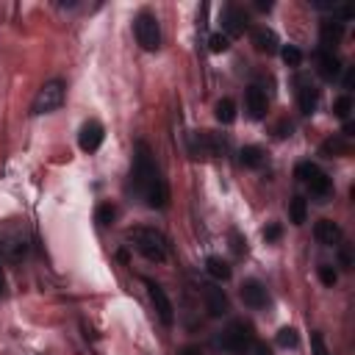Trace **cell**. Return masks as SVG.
<instances>
[{
    "mask_svg": "<svg viewBox=\"0 0 355 355\" xmlns=\"http://www.w3.org/2000/svg\"><path fill=\"white\" fill-rule=\"evenodd\" d=\"M338 261H341L344 269L352 266V255H349V247H347V244H338Z\"/></svg>",
    "mask_w": 355,
    "mask_h": 355,
    "instance_id": "1f68e13d",
    "label": "cell"
},
{
    "mask_svg": "<svg viewBox=\"0 0 355 355\" xmlns=\"http://www.w3.org/2000/svg\"><path fill=\"white\" fill-rule=\"evenodd\" d=\"M341 36H344V22H338V19H327V22H322V28H319V50H324V53H333V47L341 42Z\"/></svg>",
    "mask_w": 355,
    "mask_h": 355,
    "instance_id": "5bb4252c",
    "label": "cell"
},
{
    "mask_svg": "<svg viewBox=\"0 0 355 355\" xmlns=\"http://www.w3.org/2000/svg\"><path fill=\"white\" fill-rule=\"evenodd\" d=\"M263 239H266V241H277V239H280V225L272 222V225L263 230Z\"/></svg>",
    "mask_w": 355,
    "mask_h": 355,
    "instance_id": "d6a6232c",
    "label": "cell"
},
{
    "mask_svg": "<svg viewBox=\"0 0 355 355\" xmlns=\"http://www.w3.org/2000/svg\"><path fill=\"white\" fill-rule=\"evenodd\" d=\"M205 272H208L214 280H227V277H230V266H227V261H222L219 255H208V258H205Z\"/></svg>",
    "mask_w": 355,
    "mask_h": 355,
    "instance_id": "ffe728a7",
    "label": "cell"
},
{
    "mask_svg": "<svg viewBox=\"0 0 355 355\" xmlns=\"http://www.w3.org/2000/svg\"><path fill=\"white\" fill-rule=\"evenodd\" d=\"M319 150H322V155L333 158V155H347V153H349V144L344 141V136H330V139L322 141Z\"/></svg>",
    "mask_w": 355,
    "mask_h": 355,
    "instance_id": "44dd1931",
    "label": "cell"
},
{
    "mask_svg": "<svg viewBox=\"0 0 355 355\" xmlns=\"http://www.w3.org/2000/svg\"><path fill=\"white\" fill-rule=\"evenodd\" d=\"M128 239H130V244L136 247V252H141L147 261L161 263V261H166V255H169V241H166V236H164L161 230H155V227H133V230L128 233Z\"/></svg>",
    "mask_w": 355,
    "mask_h": 355,
    "instance_id": "7a4b0ae2",
    "label": "cell"
},
{
    "mask_svg": "<svg viewBox=\"0 0 355 355\" xmlns=\"http://www.w3.org/2000/svg\"><path fill=\"white\" fill-rule=\"evenodd\" d=\"M241 300H244V305H250V308H263V305L269 302V294H266V288H263L258 280H244V286H241Z\"/></svg>",
    "mask_w": 355,
    "mask_h": 355,
    "instance_id": "ac0fdd59",
    "label": "cell"
},
{
    "mask_svg": "<svg viewBox=\"0 0 355 355\" xmlns=\"http://www.w3.org/2000/svg\"><path fill=\"white\" fill-rule=\"evenodd\" d=\"M130 183L133 191L144 200L147 208H166L169 205V189L166 180L150 153V147L144 141H136V153H133V169H130Z\"/></svg>",
    "mask_w": 355,
    "mask_h": 355,
    "instance_id": "6da1fadb",
    "label": "cell"
},
{
    "mask_svg": "<svg viewBox=\"0 0 355 355\" xmlns=\"http://www.w3.org/2000/svg\"><path fill=\"white\" fill-rule=\"evenodd\" d=\"M233 241H236V244H233V250H236V252H244V247H241V244H247V241H241V239H239V233H233Z\"/></svg>",
    "mask_w": 355,
    "mask_h": 355,
    "instance_id": "d590c367",
    "label": "cell"
},
{
    "mask_svg": "<svg viewBox=\"0 0 355 355\" xmlns=\"http://www.w3.org/2000/svg\"><path fill=\"white\" fill-rule=\"evenodd\" d=\"M103 139H105V130H103V125H100L97 119L83 122L80 130H78V147H80L83 153H94V150H100Z\"/></svg>",
    "mask_w": 355,
    "mask_h": 355,
    "instance_id": "30bf717a",
    "label": "cell"
},
{
    "mask_svg": "<svg viewBox=\"0 0 355 355\" xmlns=\"http://www.w3.org/2000/svg\"><path fill=\"white\" fill-rule=\"evenodd\" d=\"M294 178L302 180V183L311 189V194H316V197H327L330 189H333L330 178H327L316 164H311V161H300V164L294 166Z\"/></svg>",
    "mask_w": 355,
    "mask_h": 355,
    "instance_id": "52a82bcc",
    "label": "cell"
},
{
    "mask_svg": "<svg viewBox=\"0 0 355 355\" xmlns=\"http://www.w3.org/2000/svg\"><path fill=\"white\" fill-rule=\"evenodd\" d=\"M222 28H225V36H241L247 31V14L239 8V6H225L222 8Z\"/></svg>",
    "mask_w": 355,
    "mask_h": 355,
    "instance_id": "8fae6325",
    "label": "cell"
},
{
    "mask_svg": "<svg viewBox=\"0 0 355 355\" xmlns=\"http://www.w3.org/2000/svg\"><path fill=\"white\" fill-rule=\"evenodd\" d=\"M319 280H322L324 286H330V288H333V286H336V280H338V275H336V269H333L330 263H322V266H319Z\"/></svg>",
    "mask_w": 355,
    "mask_h": 355,
    "instance_id": "f546056e",
    "label": "cell"
},
{
    "mask_svg": "<svg viewBox=\"0 0 355 355\" xmlns=\"http://www.w3.org/2000/svg\"><path fill=\"white\" fill-rule=\"evenodd\" d=\"M255 355H272V352H269L263 344H255Z\"/></svg>",
    "mask_w": 355,
    "mask_h": 355,
    "instance_id": "74e56055",
    "label": "cell"
},
{
    "mask_svg": "<svg viewBox=\"0 0 355 355\" xmlns=\"http://www.w3.org/2000/svg\"><path fill=\"white\" fill-rule=\"evenodd\" d=\"M216 119H219L222 125H230V122L236 119V103H233L230 97H222V100L216 103Z\"/></svg>",
    "mask_w": 355,
    "mask_h": 355,
    "instance_id": "7402d4cb",
    "label": "cell"
},
{
    "mask_svg": "<svg viewBox=\"0 0 355 355\" xmlns=\"http://www.w3.org/2000/svg\"><path fill=\"white\" fill-rule=\"evenodd\" d=\"M313 236H316V241H319V244L333 247V244H338V241H341V227H338L333 219H319V222L313 225Z\"/></svg>",
    "mask_w": 355,
    "mask_h": 355,
    "instance_id": "e0dca14e",
    "label": "cell"
},
{
    "mask_svg": "<svg viewBox=\"0 0 355 355\" xmlns=\"http://www.w3.org/2000/svg\"><path fill=\"white\" fill-rule=\"evenodd\" d=\"M280 55H283V61H286L288 67H300V64H302V50H300V47H294V44L280 47Z\"/></svg>",
    "mask_w": 355,
    "mask_h": 355,
    "instance_id": "484cf974",
    "label": "cell"
},
{
    "mask_svg": "<svg viewBox=\"0 0 355 355\" xmlns=\"http://www.w3.org/2000/svg\"><path fill=\"white\" fill-rule=\"evenodd\" d=\"M277 344H280V347H297V344H300L297 330H294V327H280V330H277Z\"/></svg>",
    "mask_w": 355,
    "mask_h": 355,
    "instance_id": "83f0119b",
    "label": "cell"
},
{
    "mask_svg": "<svg viewBox=\"0 0 355 355\" xmlns=\"http://www.w3.org/2000/svg\"><path fill=\"white\" fill-rule=\"evenodd\" d=\"M349 111H352V97H349V94H341V97L336 100V105H333V114H336L338 119H347Z\"/></svg>",
    "mask_w": 355,
    "mask_h": 355,
    "instance_id": "4316f807",
    "label": "cell"
},
{
    "mask_svg": "<svg viewBox=\"0 0 355 355\" xmlns=\"http://www.w3.org/2000/svg\"><path fill=\"white\" fill-rule=\"evenodd\" d=\"M133 33H136V42L141 44V50L155 53V50L161 47V25H158V19H155L153 11L141 8V11L136 14V19H133Z\"/></svg>",
    "mask_w": 355,
    "mask_h": 355,
    "instance_id": "3957f363",
    "label": "cell"
},
{
    "mask_svg": "<svg viewBox=\"0 0 355 355\" xmlns=\"http://www.w3.org/2000/svg\"><path fill=\"white\" fill-rule=\"evenodd\" d=\"M311 349H313V355H330L322 333H311Z\"/></svg>",
    "mask_w": 355,
    "mask_h": 355,
    "instance_id": "4dcf8cb0",
    "label": "cell"
},
{
    "mask_svg": "<svg viewBox=\"0 0 355 355\" xmlns=\"http://www.w3.org/2000/svg\"><path fill=\"white\" fill-rule=\"evenodd\" d=\"M0 252H3L8 261H19V258L28 252V233H25V225L8 222V225L0 230Z\"/></svg>",
    "mask_w": 355,
    "mask_h": 355,
    "instance_id": "8992f818",
    "label": "cell"
},
{
    "mask_svg": "<svg viewBox=\"0 0 355 355\" xmlns=\"http://www.w3.org/2000/svg\"><path fill=\"white\" fill-rule=\"evenodd\" d=\"M202 297H205V308H208V316L219 319V316H225V313L230 311V305H227V297H225V291H222L219 286H214V283L202 286Z\"/></svg>",
    "mask_w": 355,
    "mask_h": 355,
    "instance_id": "7c38bea8",
    "label": "cell"
},
{
    "mask_svg": "<svg viewBox=\"0 0 355 355\" xmlns=\"http://www.w3.org/2000/svg\"><path fill=\"white\" fill-rule=\"evenodd\" d=\"M94 219H97V225H111V222L116 219V208H114L111 202H103V205H97Z\"/></svg>",
    "mask_w": 355,
    "mask_h": 355,
    "instance_id": "d4e9b609",
    "label": "cell"
},
{
    "mask_svg": "<svg viewBox=\"0 0 355 355\" xmlns=\"http://www.w3.org/2000/svg\"><path fill=\"white\" fill-rule=\"evenodd\" d=\"M255 8L258 11H269L272 8V0H255Z\"/></svg>",
    "mask_w": 355,
    "mask_h": 355,
    "instance_id": "e575fe53",
    "label": "cell"
},
{
    "mask_svg": "<svg viewBox=\"0 0 355 355\" xmlns=\"http://www.w3.org/2000/svg\"><path fill=\"white\" fill-rule=\"evenodd\" d=\"M208 47H211V53H225V50L230 47V39H227L225 33H211Z\"/></svg>",
    "mask_w": 355,
    "mask_h": 355,
    "instance_id": "f1b7e54d",
    "label": "cell"
},
{
    "mask_svg": "<svg viewBox=\"0 0 355 355\" xmlns=\"http://www.w3.org/2000/svg\"><path fill=\"white\" fill-rule=\"evenodd\" d=\"M316 72H319L322 80H336V78L341 75V61H338L333 53L319 50V53H316Z\"/></svg>",
    "mask_w": 355,
    "mask_h": 355,
    "instance_id": "2e32d148",
    "label": "cell"
},
{
    "mask_svg": "<svg viewBox=\"0 0 355 355\" xmlns=\"http://www.w3.org/2000/svg\"><path fill=\"white\" fill-rule=\"evenodd\" d=\"M316 103H319V89H313L311 83H300L297 89V105L302 114H313L316 111Z\"/></svg>",
    "mask_w": 355,
    "mask_h": 355,
    "instance_id": "d6986e66",
    "label": "cell"
},
{
    "mask_svg": "<svg viewBox=\"0 0 355 355\" xmlns=\"http://www.w3.org/2000/svg\"><path fill=\"white\" fill-rule=\"evenodd\" d=\"M250 42H252V47L258 50V53H266V55H272V53H277L280 47V42H277V36H275V31L272 28H266V25H258V28H252L250 31Z\"/></svg>",
    "mask_w": 355,
    "mask_h": 355,
    "instance_id": "4fadbf2b",
    "label": "cell"
},
{
    "mask_svg": "<svg viewBox=\"0 0 355 355\" xmlns=\"http://www.w3.org/2000/svg\"><path fill=\"white\" fill-rule=\"evenodd\" d=\"M144 286H147V294H150V300H153V305H155L158 319H161L164 324H172V322H175V308H172V300L166 297L164 286L155 283V280H150V277H144Z\"/></svg>",
    "mask_w": 355,
    "mask_h": 355,
    "instance_id": "9c48e42d",
    "label": "cell"
},
{
    "mask_svg": "<svg viewBox=\"0 0 355 355\" xmlns=\"http://www.w3.org/2000/svg\"><path fill=\"white\" fill-rule=\"evenodd\" d=\"M352 133H355V125L352 122H344V133L341 136H352Z\"/></svg>",
    "mask_w": 355,
    "mask_h": 355,
    "instance_id": "8d00e7d4",
    "label": "cell"
},
{
    "mask_svg": "<svg viewBox=\"0 0 355 355\" xmlns=\"http://www.w3.org/2000/svg\"><path fill=\"white\" fill-rule=\"evenodd\" d=\"M288 216H291L294 225H302V222L308 219V202H305L302 197H294V200L288 202Z\"/></svg>",
    "mask_w": 355,
    "mask_h": 355,
    "instance_id": "603a6c76",
    "label": "cell"
},
{
    "mask_svg": "<svg viewBox=\"0 0 355 355\" xmlns=\"http://www.w3.org/2000/svg\"><path fill=\"white\" fill-rule=\"evenodd\" d=\"M64 94H67V86H64L61 78L47 80V83L36 92V97H33V103H31V114H36V116H39V114H53L55 108H61Z\"/></svg>",
    "mask_w": 355,
    "mask_h": 355,
    "instance_id": "277c9868",
    "label": "cell"
},
{
    "mask_svg": "<svg viewBox=\"0 0 355 355\" xmlns=\"http://www.w3.org/2000/svg\"><path fill=\"white\" fill-rule=\"evenodd\" d=\"M352 80H355V72H352V67H349V69L344 72V89H347V92L352 89Z\"/></svg>",
    "mask_w": 355,
    "mask_h": 355,
    "instance_id": "836d02e7",
    "label": "cell"
},
{
    "mask_svg": "<svg viewBox=\"0 0 355 355\" xmlns=\"http://www.w3.org/2000/svg\"><path fill=\"white\" fill-rule=\"evenodd\" d=\"M239 155H241V164H244V166H261V155H263V153H261V147L250 144V147H244Z\"/></svg>",
    "mask_w": 355,
    "mask_h": 355,
    "instance_id": "cb8c5ba5",
    "label": "cell"
},
{
    "mask_svg": "<svg viewBox=\"0 0 355 355\" xmlns=\"http://www.w3.org/2000/svg\"><path fill=\"white\" fill-rule=\"evenodd\" d=\"M244 108H247V114L252 119H263V114H266V92L261 86H250L244 92Z\"/></svg>",
    "mask_w": 355,
    "mask_h": 355,
    "instance_id": "9a60e30c",
    "label": "cell"
},
{
    "mask_svg": "<svg viewBox=\"0 0 355 355\" xmlns=\"http://www.w3.org/2000/svg\"><path fill=\"white\" fill-rule=\"evenodd\" d=\"M189 150L197 158H214L225 150V139L211 130H194V133H189Z\"/></svg>",
    "mask_w": 355,
    "mask_h": 355,
    "instance_id": "ba28073f",
    "label": "cell"
},
{
    "mask_svg": "<svg viewBox=\"0 0 355 355\" xmlns=\"http://www.w3.org/2000/svg\"><path fill=\"white\" fill-rule=\"evenodd\" d=\"M6 294V277H3V266H0V297Z\"/></svg>",
    "mask_w": 355,
    "mask_h": 355,
    "instance_id": "f35d334b",
    "label": "cell"
},
{
    "mask_svg": "<svg viewBox=\"0 0 355 355\" xmlns=\"http://www.w3.org/2000/svg\"><path fill=\"white\" fill-rule=\"evenodd\" d=\"M216 347H222V349L230 352V355H247L250 347H252V327L244 324V322H233V324L216 338Z\"/></svg>",
    "mask_w": 355,
    "mask_h": 355,
    "instance_id": "5b68a950",
    "label": "cell"
}]
</instances>
